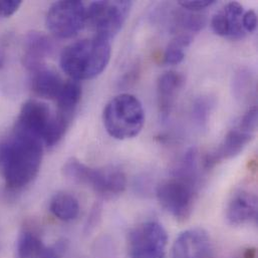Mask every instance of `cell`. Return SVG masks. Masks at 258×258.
<instances>
[{
	"instance_id": "cell-15",
	"label": "cell",
	"mask_w": 258,
	"mask_h": 258,
	"mask_svg": "<svg viewBox=\"0 0 258 258\" xmlns=\"http://www.w3.org/2000/svg\"><path fill=\"white\" fill-rule=\"evenodd\" d=\"M184 85V77L176 72L163 74L157 84L158 103L163 120H166L173 108L176 96Z\"/></svg>"
},
{
	"instance_id": "cell-21",
	"label": "cell",
	"mask_w": 258,
	"mask_h": 258,
	"mask_svg": "<svg viewBox=\"0 0 258 258\" xmlns=\"http://www.w3.org/2000/svg\"><path fill=\"white\" fill-rule=\"evenodd\" d=\"M177 25L188 34L200 31L206 24V18L195 12H181L176 17Z\"/></svg>"
},
{
	"instance_id": "cell-4",
	"label": "cell",
	"mask_w": 258,
	"mask_h": 258,
	"mask_svg": "<svg viewBox=\"0 0 258 258\" xmlns=\"http://www.w3.org/2000/svg\"><path fill=\"white\" fill-rule=\"evenodd\" d=\"M108 134L117 140L137 137L145 124V112L139 99L131 94H121L112 99L103 113Z\"/></svg>"
},
{
	"instance_id": "cell-14",
	"label": "cell",
	"mask_w": 258,
	"mask_h": 258,
	"mask_svg": "<svg viewBox=\"0 0 258 258\" xmlns=\"http://www.w3.org/2000/svg\"><path fill=\"white\" fill-rule=\"evenodd\" d=\"M64 83L56 72L46 66L30 72L31 90L36 96L43 99L56 100Z\"/></svg>"
},
{
	"instance_id": "cell-27",
	"label": "cell",
	"mask_w": 258,
	"mask_h": 258,
	"mask_svg": "<svg viewBox=\"0 0 258 258\" xmlns=\"http://www.w3.org/2000/svg\"><path fill=\"white\" fill-rule=\"evenodd\" d=\"M22 2L19 0H3L0 1V16L10 17L21 6Z\"/></svg>"
},
{
	"instance_id": "cell-26",
	"label": "cell",
	"mask_w": 258,
	"mask_h": 258,
	"mask_svg": "<svg viewBox=\"0 0 258 258\" xmlns=\"http://www.w3.org/2000/svg\"><path fill=\"white\" fill-rule=\"evenodd\" d=\"M215 3V0H182L178 4L183 8L191 12L203 10Z\"/></svg>"
},
{
	"instance_id": "cell-2",
	"label": "cell",
	"mask_w": 258,
	"mask_h": 258,
	"mask_svg": "<svg viewBox=\"0 0 258 258\" xmlns=\"http://www.w3.org/2000/svg\"><path fill=\"white\" fill-rule=\"evenodd\" d=\"M111 54L110 40L94 36L68 45L60 54L59 64L72 80H92L106 70Z\"/></svg>"
},
{
	"instance_id": "cell-1",
	"label": "cell",
	"mask_w": 258,
	"mask_h": 258,
	"mask_svg": "<svg viewBox=\"0 0 258 258\" xmlns=\"http://www.w3.org/2000/svg\"><path fill=\"white\" fill-rule=\"evenodd\" d=\"M42 142L12 132L0 142V174L10 189H21L37 176L43 154Z\"/></svg>"
},
{
	"instance_id": "cell-24",
	"label": "cell",
	"mask_w": 258,
	"mask_h": 258,
	"mask_svg": "<svg viewBox=\"0 0 258 258\" xmlns=\"http://www.w3.org/2000/svg\"><path fill=\"white\" fill-rule=\"evenodd\" d=\"M211 26L213 31L219 36H229L230 28L228 19L223 10L217 12L211 19Z\"/></svg>"
},
{
	"instance_id": "cell-18",
	"label": "cell",
	"mask_w": 258,
	"mask_h": 258,
	"mask_svg": "<svg viewBox=\"0 0 258 258\" xmlns=\"http://www.w3.org/2000/svg\"><path fill=\"white\" fill-rule=\"evenodd\" d=\"M82 99V86L78 81L70 80L63 85V88L55 100L57 103V113L73 119L74 114Z\"/></svg>"
},
{
	"instance_id": "cell-9",
	"label": "cell",
	"mask_w": 258,
	"mask_h": 258,
	"mask_svg": "<svg viewBox=\"0 0 258 258\" xmlns=\"http://www.w3.org/2000/svg\"><path fill=\"white\" fill-rule=\"evenodd\" d=\"M52 117L46 104L37 100L27 101L21 107L13 131L35 138L43 144Z\"/></svg>"
},
{
	"instance_id": "cell-13",
	"label": "cell",
	"mask_w": 258,
	"mask_h": 258,
	"mask_svg": "<svg viewBox=\"0 0 258 258\" xmlns=\"http://www.w3.org/2000/svg\"><path fill=\"white\" fill-rule=\"evenodd\" d=\"M51 50L52 43L45 34L38 31L29 32L23 43V66L29 72L45 66L44 59L50 54Z\"/></svg>"
},
{
	"instance_id": "cell-11",
	"label": "cell",
	"mask_w": 258,
	"mask_h": 258,
	"mask_svg": "<svg viewBox=\"0 0 258 258\" xmlns=\"http://www.w3.org/2000/svg\"><path fill=\"white\" fill-rule=\"evenodd\" d=\"M253 134L243 132L241 130H231L227 133L219 147L208 153L203 159V166L206 170L215 167L224 160L235 158L244 150L246 145L252 140Z\"/></svg>"
},
{
	"instance_id": "cell-20",
	"label": "cell",
	"mask_w": 258,
	"mask_h": 258,
	"mask_svg": "<svg viewBox=\"0 0 258 258\" xmlns=\"http://www.w3.org/2000/svg\"><path fill=\"white\" fill-rule=\"evenodd\" d=\"M225 13L230 28L229 37L240 38L245 34V31L242 27V16L244 13L243 6L239 2H229L222 9Z\"/></svg>"
},
{
	"instance_id": "cell-5",
	"label": "cell",
	"mask_w": 258,
	"mask_h": 258,
	"mask_svg": "<svg viewBox=\"0 0 258 258\" xmlns=\"http://www.w3.org/2000/svg\"><path fill=\"white\" fill-rule=\"evenodd\" d=\"M67 178L92 188L104 198H112L122 194L127 187L125 173L116 167L92 168L72 158L63 165Z\"/></svg>"
},
{
	"instance_id": "cell-3",
	"label": "cell",
	"mask_w": 258,
	"mask_h": 258,
	"mask_svg": "<svg viewBox=\"0 0 258 258\" xmlns=\"http://www.w3.org/2000/svg\"><path fill=\"white\" fill-rule=\"evenodd\" d=\"M197 195V173L178 169L172 178L161 182L156 190L160 205L175 219L187 220Z\"/></svg>"
},
{
	"instance_id": "cell-17",
	"label": "cell",
	"mask_w": 258,
	"mask_h": 258,
	"mask_svg": "<svg viewBox=\"0 0 258 258\" xmlns=\"http://www.w3.org/2000/svg\"><path fill=\"white\" fill-rule=\"evenodd\" d=\"M49 210L51 214L63 222L76 220L80 214L79 200L67 192L56 193L50 200Z\"/></svg>"
},
{
	"instance_id": "cell-8",
	"label": "cell",
	"mask_w": 258,
	"mask_h": 258,
	"mask_svg": "<svg viewBox=\"0 0 258 258\" xmlns=\"http://www.w3.org/2000/svg\"><path fill=\"white\" fill-rule=\"evenodd\" d=\"M87 8L79 0L53 3L47 11L45 22L48 30L59 38H71L86 25Z\"/></svg>"
},
{
	"instance_id": "cell-23",
	"label": "cell",
	"mask_w": 258,
	"mask_h": 258,
	"mask_svg": "<svg viewBox=\"0 0 258 258\" xmlns=\"http://www.w3.org/2000/svg\"><path fill=\"white\" fill-rule=\"evenodd\" d=\"M235 92L237 97L243 98L246 97L248 94L251 92V87H252V76L248 72L241 71L238 73L236 79H235Z\"/></svg>"
},
{
	"instance_id": "cell-19",
	"label": "cell",
	"mask_w": 258,
	"mask_h": 258,
	"mask_svg": "<svg viewBox=\"0 0 258 258\" xmlns=\"http://www.w3.org/2000/svg\"><path fill=\"white\" fill-rule=\"evenodd\" d=\"M193 41L192 34L181 33L171 40L164 53V62L166 64H179L185 57V50Z\"/></svg>"
},
{
	"instance_id": "cell-22",
	"label": "cell",
	"mask_w": 258,
	"mask_h": 258,
	"mask_svg": "<svg viewBox=\"0 0 258 258\" xmlns=\"http://www.w3.org/2000/svg\"><path fill=\"white\" fill-rule=\"evenodd\" d=\"M211 109H212V102L210 99L206 97H201L195 101L192 107V117L195 123L199 127L201 128L206 127Z\"/></svg>"
},
{
	"instance_id": "cell-12",
	"label": "cell",
	"mask_w": 258,
	"mask_h": 258,
	"mask_svg": "<svg viewBox=\"0 0 258 258\" xmlns=\"http://www.w3.org/2000/svg\"><path fill=\"white\" fill-rule=\"evenodd\" d=\"M257 217V198L246 190H238L230 198L226 208V219L230 225L240 226Z\"/></svg>"
},
{
	"instance_id": "cell-25",
	"label": "cell",
	"mask_w": 258,
	"mask_h": 258,
	"mask_svg": "<svg viewBox=\"0 0 258 258\" xmlns=\"http://www.w3.org/2000/svg\"><path fill=\"white\" fill-rule=\"evenodd\" d=\"M237 128L243 132L249 133V134H253L256 131V128H257V109H256V107L250 108L245 113V115L240 120V123Z\"/></svg>"
},
{
	"instance_id": "cell-6",
	"label": "cell",
	"mask_w": 258,
	"mask_h": 258,
	"mask_svg": "<svg viewBox=\"0 0 258 258\" xmlns=\"http://www.w3.org/2000/svg\"><path fill=\"white\" fill-rule=\"evenodd\" d=\"M132 7L131 1H96L87 8L86 25L99 36L111 40L125 24Z\"/></svg>"
},
{
	"instance_id": "cell-7",
	"label": "cell",
	"mask_w": 258,
	"mask_h": 258,
	"mask_svg": "<svg viewBox=\"0 0 258 258\" xmlns=\"http://www.w3.org/2000/svg\"><path fill=\"white\" fill-rule=\"evenodd\" d=\"M167 245V231L159 222H142L130 231L128 236L130 258H164Z\"/></svg>"
},
{
	"instance_id": "cell-10",
	"label": "cell",
	"mask_w": 258,
	"mask_h": 258,
	"mask_svg": "<svg viewBox=\"0 0 258 258\" xmlns=\"http://www.w3.org/2000/svg\"><path fill=\"white\" fill-rule=\"evenodd\" d=\"M173 258H217L209 233L200 227L187 229L176 238Z\"/></svg>"
},
{
	"instance_id": "cell-28",
	"label": "cell",
	"mask_w": 258,
	"mask_h": 258,
	"mask_svg": "<svg viewBox=\"0 0 258 258\" xmlns=\"http://www.w3.org/2000/svg\"><path fill=\"white\" fill-rule=\"evenodd\" d=\"M242 27L245 32H253L257 27V15L254 10H248L243 13Z\"/></svg>"
},
{
	"instance_id": "cell-16",
	"label": "cell",
	"mask_w": 258,
	"mask_h": 258,
	"mask_svg": "<svg viewBox=\"0 0 258 258\" xmlns=\"http://www.w3.org/2000/svg\"><path fill=\"white\" fill-rule=\"evenodd\" d=\"M58 252L57 248L47 247L37 234L29 230H24L17 238V258H50L58 256Z\"/></svg>"
}]
</instances>
